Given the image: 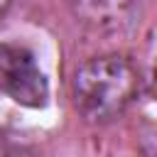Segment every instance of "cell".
<instances>
[{
  "label": "cell",
  "mask_w": 157,
  "mask_h": 157,
  "mask_svg": "<svg viewBox=\"0 0 157 157\" xmlns=\"http://www.w3.org/2000/svg\"><path fill=\"white\" fill-rule=\"evenodd\" d=\"M137 93L135 66L118 54L96 56L78 66L74 76V103L96 123L120 115Z\"/></svg>",
  "instance_id": "1"
},
{
  "label": "cell",
  "mask_w": 157,
  "mask_h": 157,
  "mask_svg": "<svg viewBox=\"0 0 157 157\" xmlns=\"http://www.w3.org/2000/svg\"><path fill=\"white\" fill-rule=\"evenodd\" d=\"M0 91L27 108H42L47 103V74L27 47L12 42L0 44Z\"/></svg>",
  "instance_id": "2"
},
{
  "label": "cell",
  "mask_w": 157,
  "mask_h": 157,
  "mask_svg": "<svg viewBox=\"0 0 157 157\" xmlns=\"http://www.w3.org/2000/svg\"><path fill=\"white\" fill-rule=\"evenodd\" d=\"M76 12L96 27H120L128 22L135 0H71Z\"/></svg>",
  "instance_id": "3"
},
{
  "label": "cell",
  "mask_w": 157,
  "mask_h": 157,
  "mask_svg": "<svg viewBox=\"0 0 157 157\" xmlns=\"http://www.w3.org/2000/svg\"><path fill=\"white\" fill-rule=\"evenodd\" d=\"M10 7V0H0V17L5 15V10Z\"/></svg>",
  "instance_id": "4"
}]
</instances>
